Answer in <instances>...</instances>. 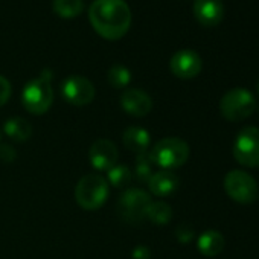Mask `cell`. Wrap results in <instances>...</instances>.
I'll return each mask as SVG.
<instances>
[{
	"label": "cell",
	"instance_id": "8fae6325",
	"mask_svg": "<svg viewBox=\"0 0 259 259\" xmlns=\"http://www.w3.org/2000/svg\"><path fill=\"white\" fill-rule=\"evenodd\" d=\"M89 159L92 166L96 171H108L111 169L119 159V151L111 141L98 139L92 144L89 150Z\"/></svg>",
	"mask_w": 259,
	"mask_h": 259
},
{
	"label": "cell",
	"instance_id": "9a60e30c",
	"mask_svg": "<svg viewBox=\"0 0 259 259\" xmlns=\"http://www.w3.org/2000/svg\"><path fill=\"white\" fill-rule=\"evenodd\" d=\"M122 142H123V147L128 151L136 153L139 156V154L148 153L151 138H150V133L147 132L145 128L130 126V128L125 130L123 135H122Z\"/></svg>",
	"mask_w": 259,
	"mask_h": 259
},
{
	"label": "cell",
	"instance_id": "e0dca14e",
	"mask_svg": "<svg viewBox=\"0 0 259 259\" xmlns=\"http://www.w3.org/2000/svg\"><path fill=\"white\" fill-rule=\"evenodd\" d=\"M4 132L10 139L16 142H25L32 136V126L23 117H11L5 122Z\"/></svg>",
	"mask_w": 259,
	"mask_h": 259
},
{
	"label": "cell",
	"instance_id": "5bb4252c",
	"mask_svg": "<svg viewBox=\"0 0 259 259\" xmlns=\"http://www.w3.org/2000/svg\"><path fill=\"white\" fill-rule=\"evenodd\" d=\"M180 186V179L176 172L168 171V169H162L157 171L151 176L150 182H148V188L150 192L156 197H169L172 195Z\"/></svg>",
	"mask_w": 259,
	"mask_h": 259
},
{
	"label": "cell",
	"instance_id": "3957f363",
	"mask_svg": "<svg viewBox=\"0 0 259 259\" xmlns=\"http://www.w3.org/2000/svg\"><path fill=\"white\" fill-rule=\"evenodd\" d=\"M148 154L154 165L171 171L188 162L189 145L179 138H165L159 141Z\"/></svg>",
	"mask_w": 259,
	"mask_h": 259
},
{
	"label": "cell",
	"instance_id": "ac0fdd59",
	"mask_svg": "<svg viewBox=\"0 0 259 259\" xmlns=\"http://www.w3.org/2000/svg\"><path fill=\"white\" fill-rule=\"evenodd\" d=\"M52 8L61 19H73L84 11V2L82 0H52Z\"/></svg>",
	"mask_w": 259,
	"mask_h": 259
},
{
	"label": "cell",
	"instance_id": "4fadbf2b",
	"mask_svg": "<svg viewBox=\"0 0 259 259\" xmlns=\"http://www.w3.org/2000/svg\"><path fill=\"white\" fill-rule=\"evenodd\" d=\"M194 16L203 26H217L224 17V5L221 0H195Z\"/></svg>",
	"mask_w": 259,
	"mask_h": 259
},
{
	"label": "cell",
	"instance_id": "7a4b0ae2",
	"mask_svg": "<svg viewBox=\"0 0 259 259\" xmlns=\"http://www.w3.org/2000/svg\"><path fill=\"white\" fill-rule=\"evenodd\" d=\"M52 73L45 70L38 78L31 79L22 92V104L32 114H45L54 102V90L51 85Z\"/></svg>",
	"mask_w": 259,
	"mask_h": 259
},
{
	"label": "cell",
	"instance_id": "ba28073f",
	"mask_svg": "<svg viewBox=\"0 0 259 259\" xmlns=\"http://www.w3.org/2000/svg\"><path fill=\"white\" fill-rule=\"evenodd\" d=\"M224 191L226 194L239 204L253 203L257 198V183L245 171L232 169L224 177Z\"/></svg>",
	"mask_w": 259,
	"mask_h": 259
},
{
	"label": "cell",
	"instance_id": "8992f818",
	"mask_svg": "<svg viewBox=\"0 0 259 259\" xmlns=\"http://www.w3.org/2000/svg\"><path fill=\"white\" fill-rule=\"evenodd\" d=\"M151 195L144 189H126L117 201L119 217L130 224H141L148 213Z\"/></svg>",
	"mask_w": 259,
	"mask_h": 259
},
{
	"label": "cell",
	"instance_id": "d4e9b609",
	"mask_svg": "<svg viewBox=\"0 0 259 259\" xmlns=\"http://www.w3.org/2000/svg\"><path fill=\"white\" fill-rule=\"evenodd\" d=\"M176 235H177V239L180 241V242H189L192 238H194V230L189 227V226H186V224H182L180 227H177V232H176Z\"/></svg>",
	"mask_w": 259,
	"mask_h": 259
},
{
	"label": "cell",
	"instance_id": "603a6c76",
	"mask_svg": "<svg viewBox=\"0 0 259 259\" xmlns=\"http://www.w3.org/2000/svg\"><path fill=\"white\" fill-rule=\"evenodd\" d=\"M11 98V84L10 81L0 75V107H4Z\"/></svg>",
	"mask_w": 259,
	"mask_h": 259
},
{
	"label": "cell",
	"instance_id": "6da1fadb",
	"mask_svg": "<svg viewBox=\"0 0 259 259\" xmlns=\"http://www.w3.org/2000/svg\"><path fill=\"white\" fill-rule=\"evenodd\" d=\"M89 19L102 38L119 40L132 26V10L125 0H95L89 8Z\"/></svg>",
	"mask_w": 259,
	"mask_h": 259
},
{
	"label": "cell",
	"instance_id": "2e32d148",
	"mask_svg": "<svg viewBox=\"0 0 259 259\" xmlns=\"http://www.w3.org/2000/svg\"><path fill=\"white\" fill-rule=\"evenodd\" d=\"M197 247L201 254L213 257L220 254L224 248V236L218 230H206L198 236Z\"/></svg>",
	"mask_w": 259,
	"mask_h": 259
},
{
	"label": "cell",
	"instance_id": "cb8c5ba5",
	"mask_svg": "<svg viewBox=\"0 0 259 259\" xmlns=\"http://www.w3.org/2000/svg\"><path fill=\"white\" fill-rule=\"evenodd\" d=\"M16 157H17V153L11 145H7V144L0 145V160L10 163V162H14Z\"/></svg>",
	"mask_w": 259,
	"mask_h": 259
},
{
	"label": "cell",
	"instance_id": "44dd1931",
	"mask_svg": "<svg viewBox=\"0 0 259 259\" xmlns=\"http://www.w3.org/2000/svg\"><path fill=\"white\" fill-rule=\"evenodd\" d=\"M153 166H154V163H153V160H151L148 153L139 154L136 157V162H135V169L132 171L133 177H136V180L141 182V183H148L151 176L154 174L153 172Z\"/></svg>",
	"mask_w": 259,
	"mask_h": 259
},
{
	"label": "cell",
	"instance_id": "9c48e42d",
	"mask_svg": "<svg viewBox=\"0 0 259 259\" xmlns=\"http://www.w3.org/2000/svg\"><path fill=\"white\" fill-rule=\"evenodd\" d=\"M95 85L84 76L73 75L63 81L61 84V95L63 98L76 107H82L90 104L95 99Z\"/></svg>",
	"mask_w": 259,
	"mask_h": 259
},
{
	"label": "cell",
	"instance_id": "52a82bcc",
	"mask_svg": "<svg viewBox=\"0 0 259 259\" xmlns=\"http://www.w3.org/2000/svg\"><path fill=\"white\" fill-rule=\"evenodd\" d=\"M235 160L245 168H259V128L244 126L232 148Z\"/></svg>",
	"mask_w": 259,
	"mask_h": 259
},
{
	"label": "cell",
	"instance_id": "484cf974",
	"mask_svg": "<svg viewBox=\"0 0 259 259\" xmlns=\"http://www.w3.org/2000/svg\"><path fill=\"white\" fill-rule=\"evenodd\" d=\"M150 257H151V251L145 245H138L133 250V259H150Z\"/></svg>",
	"mask_w": 259,
	"mask_h": 259
},
{
	"label": "cell",
	"instance_id": "ffe728a7",
	"mask_svg": "<svg viewBox=\"0 0 259 259\" xmlns=\"http://www.w3.org/2000/svg\"><path fill=\"white\" fill-rule=\"evenodd\" d=\"M133 179V172L128 166L125 165H114L111 169L107 171V183L111 185L113 188H125L132 183Z\"/></svg>",
	"mask_w": 259,
	"mask_h": 259
},
{
	"label": "cell",
	"instance_id": "4316f807",
	"mask_svg": "<svg viewBox=\"0 0 259 259\" xmlns=\"http://www.w3.org/2000/svg\"><path fill=\"white\" fill-rule=\"evenodd\" d=\"M257 92H259V81H257Z\"/></svg>",
	"mask_w": 259,
	"mask_h": 259
},
{
	"label": "cell",
	"instance_id": "d6986e66",
	"mask_svg": "<svg viewBox=\"0 0 259 259\" xmlns=\"http://www.w3.org/2000/svg\"><path fill=\"white\" fill-rule=\"evenodd\" d=\"M147 218L157 226H165L172 220V207L165 201H153L150 204Z\"/></svg>",
	"mask_w": 259,
	"mask_h": 259
},
{
	"label": "cell",
	"instance_id": "7c38bea8",
	"mask_svg": "<svg viewBox=\"0 0 259 259\" xmlns=\"http://www.w3.org/2000/svg\"><path fill=\"white\" fill-rule=\"evenodd\" d=\"M122 110L135 117H144L153 110V99L141 89H126L120 95Z\"/></svg>",
	"mask_w": 259,
	"mask_h": 259
},
{
	"label": "cell",
	"instance_id": "5b68a950",
	"mask_svg": "<svg viewBox=\"0 0 259 259\" xmlns=\"http://www.w3.org/2000/svg\"><path fill=\"white\" fill-rule=\"evenodd\" d=\"M108 186L110 185L101 174H87L75 188V200L84 210H96L105 203Z\"/></svg>",
	"mask_w": 259,
	"mask_h": 259
},
{
	"label": "cell",
	"instance_id": "277c9868",
	"mask_svg": "<svg viewBox=\"0 0 259 259\" xmlns=\"http://www.w3.org/2000/svg\"><path fill=\"white\" fill-rule=\"evenodd\" d=\"M256 99L247 89L235 87L226 92L220 101L221 116L230 122H241L254 113Z\"/></svg>",
	"mask_w": 259,
	"mask_h": 259
},
{
	"label": "cell",
	"instance_id": "7402d4cb",
	"mask_svg": "<svg viewBox=\"0 0 259 259\" xmlns=\"http://www.w3.org/2000/svg\"><path fill=\"white\" fill-rule=\"evenodd\" d=\"M107 79H108V84L113 85L114 89H123L132 81V73H130V70L125 66L114 64L108 69Z\"/></svg>",
	"mask_w": 259,
	"mask_h": 259
},
{
	"label": "cell",
	"instance_id": "83f0119b",
	"mask_svg": "<svg viewBox=\"0 0 259 259\" xmlns=\"http://www.w3.org/2000/svg\"><path fill=\"white\" fill-rule=\"evenodd\" d=\"M0 139H2V133H0Z\"/></svg>",
	"mask_w": 259,
	"mask_h": 259
},
{
	"label": "cell",
	"instance_id": "30bf717a",
	"mask_svg": "<svg viewBox=\"0 0 259 259\" xmlns=\"http://www.w3.org/2000/svg\"><path fill=\"white\" fill-rule=\"evenodd\" d=\"M169 69L172 75H176L180 79H192L197 75H200L203 69V61L195 51L183 49L172 55L169 61Z\"/></svg>",
	"mask_w": 259,
	"mask_h": 259
}]
</instances>
